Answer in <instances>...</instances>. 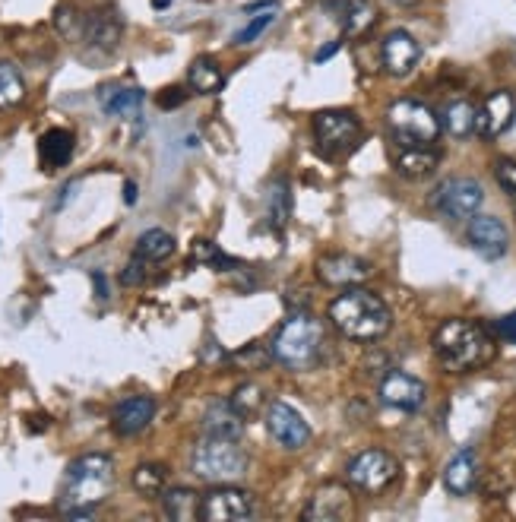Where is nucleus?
Returning a JSON list of instances; mask_svg holds the SVG:
<instances>
[{"label": "nucleus", "instance_id": "obj_1", "mask_svg": "<svg viewBox=\"0 0 516 522\" xmlns=\"http://www.w3.org/2000/svg\"><path fill=\"white\" fill-rule=\"evenodd\" d=\"M434 355L441 361L444 371L450 374H469V371H479V367L494 361V345L491 333L485 330L482 323L475 320H447L441 323V330L434 333Z\"/></svg>", "mask_w": 516, "mask_h": 522}, {"label": "nucleus", "instance_id": "obj_2", "mask_svg": "<svg viewBox=\"0 0 516 522\" xmlns=\"http://www.w3.org/2000/svg\"><path fill=\"white\" fill-rule=\"evenodd\" d=\"M330 323L352 342H374L390 333L393 317L390 307L380 301V295L368 288L352 285L330 304Z\"/></svg>", "mask_w": 516, "mask_h": 522}, {"label": "nucleus", "instance_id": "obj_3", "mask_svg": "<svg viewBox=\"0 0 516 522\" xmlns=\"http://www.w3.org/2000/svg\"><path fill=\"white\" fill-rule=\"evenodd\" d=\"M114 488V459L105 453H86L67 466L61 507L67 516H92Z\"/></svg>", "mask_w": 516, "mask_h": 522}, {"label": "nucleus", "instance_id": "obj_4", "mask_svg": "<svg viewBox=\"0 0 516 522\" xmlns=\"http://www.w3.org/2000/svg\"><path fill=\"white\" fill-rule=\"evenodd\" d=\"M323 348V326L311 314H295L282 323V330L273 339V358L292 371H308L317 364Z\"/></svg>", "mask_w": 516, "mask_h": 522}, {"label": "nucleus", "instance_id": "obj_5", "mask_svg": "<svg viewBox=\"0 0 516 522\" xmlns=\"http://www.w3.org/2000/svg\"><path fill=\"white\" fill-rule=\"evenodd\" d=\"M190 469L209 485H232L247 472V453L238 447V440L206 437L190 456Z\"/></svg>", "mask_w": 516, "mask_h": 522}, {"label": "nucleus", "instance_id": "obj_6", "mask_svg": "<svg viewBox=\"0 0 516 522\" xmlns=\"http://www.w3.org/2000/svg\"><path fill=\"white\" fill-rule=\"evenodd\" d=\"M387 124L393 133V143L403 146H434L441 137V118L415 99H399L387 108Z\"/></svg>", "mask_w": 516, "mask_h": 522}, {"label": "nucleus", "instance_id": "obj_7", "mask_svg": "<svg viewBox=\"0 0 516 522\" xmlns=\"http://www.w3.org/2000/svg\"><path fill=\"white\" fill-rule=\"evenodd\" d=\"M314 137L327 159H346L361 143V121L352 111H320L314 118Z\"/></svg>", "mask_w": 516, "mask_h": 522}, {"label": "nucleus", "instance_id": "obj_8", "mask_svg": "<svg viewBox=\"0 0 516 522\" xmlns=\"http://www.w3.org/2000/svg\"><path fill=\"white\" fill-rule=\"evenodd\" d=\"M396 475L399 462L387 450H361L346 466V481L361 494H384Z\"/></svg>", "mask_w": 516, "mask_h": 522}, {"label": "nucleus", "instance_id": "obj_9", "mask_svg": "<svg viewBox=\"0 0 516 522\" xmlns=\"http://www.w3.org/2000/svg\"><path fill=\"white\" fill-rule=\"evenodd\" d=\"M431 203H434L437 212H441V216H447L453 222H463V219L479 216V209L485 203V190H482L479 181H472V178H447L441 187L434 190Z\"/></svg>", "mask_w": 516, "mask_h": 522}, {"label": "nucleus", "instance_id": "obj_10", "mask_svg": "<svg viewBox=\"0 0 516 522\" xmlns=\"http://www.w3.org/2000/svg\"><path fill=\"white\" fill-rule=\"evenodd\" d=\"M263 424L270 437L285 450H301L308 447L311 440V424L304 421V415L298 409H292L289 402H270L263 409Z\"/></svg>", "mask_w": 516, "mask_h": 522}, {"label": "nucleus", "instance_id": "obj_11", "mask_svg": "<svg viewBox=\"0 0 516 522\" xmlns=\"http://www.w3.org/2000/svg\"><path fill=\"white\" fill-rule=\"evenodd\" d=\"M355 516V500L352 491L339 481H327L314 491V497L308 500L301 519L304 522H349Z\"/></svg>", "mask_w": 516, "mask_h": 522}, {"label": "nucleus", "instance_id": "obj_12", "mask_svg": "<svg viewBox=\"0 0 516 522\" xmlns=\"http://www.w3.org/2000/svg\"><path fill=\"white\" fill-rule=\"evenodd\" d=\"M254 516V497L247 491H238L232 485H216L209 494H203L200 519L206 522H244Z\"/></svg>", "mask_w": 516, "mask_h": 522}, {"label": "nucleus", "instance_id": "obj_13", "mask_svg": "<svg viewBox=\"0 0 516 522\" xmlns=\"http://www.w3.org/2000/svg\"><path fill=\"white\" fill-rule=\"evenodd\" d=\"M317 279L333 288H352L371 279V263L355 254H323L317 260Z\"/></svg>", "mask_w": 516, "mask_h": 522}, {"label": "nucleus", "instance_id": "obj_14", "mask_svg": "<svg viewBox=\"0 0 516 522\" xmlns=\"http://www.w3.org/2000/svg\"><path fill=\"white\" fill-rule=\"evenodd\" d=\"M425 383L406 374V371H390L384 380H380V402L390 405V409L399 412H418L425 405Z\"/></svg>", "mask_w": 516, "mask_h": 522}, {"label": "nucleus", "instance_id": "obj_15", "mask_svg": "<svg viewBox=\"0 0 516 522\" xmlns=\"http://www.w3.org/2000/svg\"><path fill=\"white\" fill-rule=\"evenodd\" d=\"M418 57H422V48H418L415 35H409L406 29H393L387 32L384 45H380V61H384V70L390 76H409L418 64Z\"/></svg>", "mask_w": 516, "mask_h": 522}, {"label": "nucleus", "instance_id": "obj_16", "mask_svg": "<svg viewBox=\"0 0 516 522\" xmlns=\"http://www.w3.org/2000/svg\"><path fill=\"white\" fill-rule=\"evenodd\" d=\"M466 238L472 244L475 254H482L485 260H501L510 247V235L501 219L494 216H472L469 228H466Z\"/></svg>", "mask_w": 516, "mask_h": 522}, {"label": "nucleus", "instance_id": "obj_17", "mask_svg": "<svg viewBox=\"0 0 516 522\" xmlns=\"http://www.w3.org/2000/svg\"><path fill=\"white\" fill-rule=\"evenodd\" d=\"M513 114H516V102L507 89L491 92L488 99L479 108V121H475V133L485 140H498L501 133L513 124Z\"/></svg>", "mask_w": 516, "mask_h": 522}, {"label": "nucleus", "instance_id": "obj_18", "mask_svg": "<svg viewBox=\"0 0 516 522\" xmlns=\"http://www.w3.org/2000/svg\"><path fill=\"white\" fill-rule=\"evenodd\" d=\"M152 415H156V402H152L149 396H127L114 405L111 424L121 437H137L149 428Z\"/></svg>", "mask_w": 516, "mask_h": 522}, {"label": "nucleus", "instance_id": "obj_19", "mask_svg": "<svg viewBox=\"0 0 516 522\" xmlns=\"http://www.w3.org/2000/svg\"><path fill=\"white\" fill-rule=\"evenodd\" d=\"M479 485V456H475L472 447L460 450L444 469V488L453 494V497H466L475 491Z\"/></svg>", "mask_w": 516, "mask_h": 522}, {"label": "nucleus", "instance_id": "obj_20", "mask_svg": "<svg viewBox=\"0 0 516 522\" xmlns=\"http://www.w3.org/2000/svg\"><path fill=\"white\" fill-rule=\"evenodd\" d=\"M441 162V152L434 146H403L393 143V168L403 178H428V174Z\"/></svg>", "mask_w": 516, "mask_h": 522}, {"label": "nucleus", "instance_id": "obj_21", "mask_svg": "<svg viewBox=\"0 0 516 522\" xmlns=\"http://www.w3.org/2000/svg\"><path fill=\"white\" fill-rule=\"evenodd\" d=\"M244 418L232 409V402H213L203 415V431L206 437L219 440H238L244 434Z\"/></svg>", "mask_w": 516, "mask_h": 522}, {"label": "nucleus", "instance_id": "obj_22", "mask_svg": "<svg viewBox=\"0 0 516 522\" xmlns=\"http://www.w3.org/2000/svg\"><path fill=\"white\" fill-rule=\"evenodd\" d=\"M187 86L197 95H216L225 86V70L213 54H200L187 67Z\"/></svg>", "mask_w": 516, "mask_h": 522}, {"label": "nucleus", "instance_id": "obj_23", "mask_svg": "<svg viewBox=\"0 0 516 522\" xmlns=\"http://www.w3.org/2000/svg\"><path fill=\"white\" fill-rule=\"evenodd\" d=\"M38 159H42L45 171L64 168L73 159V133L64 127H51L48 133H42V140H38Z\"/></svg>", "mask_w": 516, "mask_h": 522}, {"label": "nucleus", "instance_id": "obj_24", "mask_svg": "<svg viewBox=\"0 0 516 522\" xmlns=\"http://www.w3.org/2000/svg\"><path fill=\"white\" fill-rule=\"evenodd\" d=\"M162 507H165L168 519L194 522V519H200L203 497L197 491H190V488H171V491H162Z\"/></svg>", "mask_w": 516, "mask_h": 522}, {"label": "nucleus", "instance_id": "obj_25", "mask_svg": "<svg viewBox=\"0 0 516 522\" xmlns=\"http://www.w3.org/2000/svg\"><path fill=\"white\" fill-rule=\"evenodd\" d=\"M102 111L111 114V118H130L137 114L143 105V89H133V86H108L99 95Z\"/></svg>", "mask_w": 516, "mask_h": 522}, {"label": "nucleus", "instance_id": "obj_26", "mask_svg": "<svg viewBox=\"0 0 516 522\" xmlns=\"http://www.w3.org/2000/svg\"><path fill=\"white\" fill-rule=\"evenodd\" d=\"M83 35L89 38V45L102 48V51H114V48H118V42H121V19L114 13L86 16Z\"/></svg>", "mask_w": 516, "mask_h": 522}, {"label": "nucleus", "instance_id": "obj_27", "mask_svg": "<svg viewBox=\"0 0 516 522\" xmlns=\"http://www.w3.org/2000/svg\"><path fill=\"white\" fill-rule=\"evenodd\" d=\"M475 121H479V108H475L469 99H453L444 114H441V124L447 127L450 137H469V133H475Z\"/></svg>", "mask_w": 516, "mask_h": 522}, {"label": "nucleus", "instance_id": "obj_28", "mask_svg": "<svg viewBox=\"0 0 516 522\" xmlns=\"http://www.w3.org/2000/svg\"><path fill=\"white\" fill-rule=\"evenodd\" d=\"M339 13H342V35L346 38H365L377 23V7L368 4V0H352Z\"/></svg>", "mask_w": 516, "mask_h": 522}, {"label": "nucleus", "instance_id": "obj_29", "mask_svg": "<svg viewBox=\"0 0 516 522\" xmlns=\"http://www.w3.org/2000/svg\"><path fill=\"white\" fill-rule=\"evenodd\" d=\"M137 254L146 263H162V260H168L171 254H175V238H171L168 231H162V228H149L137 241Z\"/></svg>", "mask_w": 516, "mask_h": 522}, {"label": "nucleus", "instance_id": "obj_30", "mask_svg": "<svg viewBox=\"0 0 516 522\" xmlns=\"http://www.w3.org/2000/svg\"><path fill=\"white\" fill-rule=\"evenodd\" d=\"M26 99V80L10 61H0V111L23 105Z\"/></svg>", "mask_w": 516, "mask_h": 522}, {"label": "nucleus", "instance_id": "obj_31", "mask_svg": "<svg viewBox=\"0 0 516 522\" xmlns=\"http://www.w3.org/2000/svg\"><path fill=\"white\" fill-rule=\"evenodd\" d=\"M232 409H235L244 421L257 418V415L266 409V393H263V386H260V383H241L238 390L232 393Z\"/></svg>", "mask_w": 516, "mask_h": 522}, {"label": "nucleus", "instance_id": "obj_32", "mask_svg": "<svg viewBox=\"0 0 516 522\" xmlns=\"http://www.w3.org/2000/svg\"><path fill=\"white\" fill-rule=\"evenodd\" d=\"M165 485H168V469L159 466V462H143V466H137V472H133V488L143 497H162Z\"/></svg>", "mask_w": 516, "mask_h": 522}, {"label": "nucleus", "instance_id": "obj_33", "mask_svg": "<svg viewBox=\"0 0 516 522\" xmlns=\"http://www.w3.org/2000/svg\"><path fill=\"white\" fill-rule=\"evenodd\" d=\"M266 216H270V222L282 231L285 222L292 219V203H289V184H285L282 178L270 184V193H266Z\"/></svg>", "mask_w": 516, "mask_h": 522}, {"label": "nucleus", "instance_id": "obj_34", "mask_svg": "<svg viewBox=\"0 0 516 522\" xmlns=\"http://www.w3.org/2000/svg\"><path fill=\"white\" fill-rule=\"evenodd\" d=\"M273 19H276V16H273L270 10H266V13H257V16L251 19V23H247V26L235 35V45H254L257 38L273 26Z\"/></svg>", "mask_w": 516, "mask_h": 522}, {"label": "nucleus", "instance_id": "obj_35", "mask_svg": "<svg viewBox=\"0 0 516 522\" xmlns=\"http://www.w3.org/2000/svg\"><path fill=\"white\" fill-rule=\"evenodd\" d=\"M494 178H498L501 190L516 203V162L507 159V156H501L498 162H494Z\"/></svg>", "mask_w": 516, "mask_h": 522}, {"label": "nucleus", "instance_id": "obj_36", "mask_svg": "<svg viewBox=\"0 0 516 522\" xmlns=\"http://www.w3.org/2000/svg\"><path fill=\"white\" fill-rule=\"evenodd\" d=\"M194 260H197V263H209V266H216V269H219V266H235V260L225 257L213 241H197V244H194Z\"/></svg>", "mask_w": 516, "mask_h": 522}, {"label": "nucleus", "instance_id": "obj_37", "mask_svg": "<svg viewBox=\"0 0 516 522\" xmlns=\"http://www.w3.org/2000/svg\"><path fill=\"white\" fill-rule=\"evenodd\" d=\"M146 279V260L140 254H133V260L127 263V269L121 273V282L124 285H140Z\"/></svg>", "mask_w": 516, "mask_h": 522}, {"label": "nucleus", "instance_id": "obj_38", "mask_svg": "<svg viewBox=\"0 0 516 522\" xmlns=\"http://www.w3.org/2000/svg\"><path fill=\"white\" fill-rule=\"evenodd\" d=\"M184 99H187V92L181 86H171L159 95V108H178V105H184Z\"/></svg>", "mask_w": 516, "mask_h": 522}, {"label": "nucleus", "instance_id": "obj_39", "mask_svg": "<svg viewBox=\"0 0 516 522\" xmlns=\"http://www.w3.org/2000/svg\"><path fill=\"white\" fill-rule=\"evenodd\" d=\"M498 330H501V336H504L507 342H513V345H516V311H513V314H507V317L498 323Z\"/></svg>", "mask_w": 516, "mask_h": 522}, {"label": "nucleus", "instance_id": "obj_40", "mask_svg": "<svg viewBox=\"0 0 516 522\" xmlns=\"http://www.w3.org/2000/svg\"><path fill=\"white\" fill-rule=\"evenodd\" d=\"M124 203H130V206L137 203V184H133V181L124 184Z\"/></svg>", "mask_w": 516, "mask_h": 522}, {"label": "nucleus", "instance_id": "obj_41", "mask_svg": "<svg viewBox=\"0 0 516 522\" xmlns=\"http://www.w3.org/2000/svg\"><path fill=\"white\" fill-rule=\"evenodd\" d=\"M333 54H336V42H333V45H327L323 51H317V64H320V61H327V57H333Z\"/></svg>", "mask_w": 516, "mask_h": 522}, {"label": "nucleus", "instance_id": "obj_42", "mask_svg": "<svg viewBox=\"0 0 516 522\" xmlns=\"http://www.w3.org/2000/svg\"><path fill=\"white\" fill-rule=\"evenodd\" d=\"M323 4H330V7L342 10V7H349V4H352V0H323Z\"/></svg>", "mask_w": 516, "mask_h": 522}, {"label": "nucleus", "instance_id": "obj_43", "mask_svg": "<svg viewBox=\"0 0 516 522\" xmlns=\"http://www.w3.org/2000/svg\"><path fill=\"white\" fill-rule=\"evenodd\" d=\"M393 4H399V7H415V4H422V0H393Z\"/></svg>", "mask_w": 516, "mask_h": 522}, {"label": "nucleus", "instance_id": "obj_44", "mask_svg": "<svg viewBox=\"0 0 516 522\" xmlns=\"http://www.w3.org/2000/svg\"><path fill=\"white\" fill-rule=\"evenodd\" d=\"M171 4V0H152V7H156V10H162V7H168Z\"/></svg>", "mask_w": 516, "mask_h": 522}]
</instances>
